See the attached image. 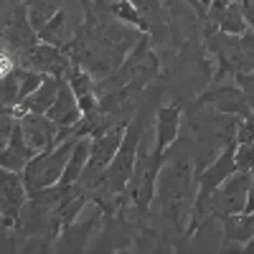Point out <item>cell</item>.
Masks as SVG:
<instances>
[{
	"mask_svg": "<svg viewBox=\"0 0 254 254\" xmlns=\"http://www.w3.org/2000/svg\"><path fill=\"white\" fill-rule=\"evenodd\" d=\"M74 145H76V137L69 140V142H61L54 153H36L28 165L23 168V183L28 188V193L31 190H41V188H51L61 181L64 176V168H66V160L71 158V150H74Z\"/></svg>",
	"mask_w": 254,
	"mask_h": 254,
	"instance_id": "obj_1",
	"label": "cell"
},
{
	"mask_svg": "<svg viewBox=\"0 0 254 254\" xmlns=\"http://www.w3.org/2000/svg\"><path fill=\"white\" fill-rule=\"evenodd\" d=\"M28 188L15 171L0 168V221L5 226H13L26 206Z\"/></svg>",
	"mask_w": 254,
	"mask_h": 254,
	"instance_id": "obj_2",
	"label": "cell"
},
{
	"mask_svg": "<svg viewBox=\"0 0 254 254\" xmlns=\"http://www.w3.org/2000/svg\"><path fill=\"white\" fill-rule=\"evenodd\" d=\"M20 130H23V137L28 142V147L33 153H44L54 142H59V125L49 117V115H23L18 117Z\"/></svg>",
	"mask_w": 254,
	"mask_h": 254,
	"instance_id": "obj_3",
	"label": "cell"
},
{
	"mask_svg": "<svg viewBox=\"0 0 254 254\" xmlns=\"http://www.w3.org/2000/svg\"><path fill=\"white\" fill-rule=\"evenodd\" d=\"M59 87H61L59 79H54V76L46 79V76H44V81H41L28 97H23V99H20L15 107H13V115H15V117H23V115H31V112L46 115L49 107L54 104V99H56V94H59Z\"/></svg>",
	"mask_w": 254,
	"mask_h": 254,
	"instance_id": "obj_4",
	"label": "cell"
},
{
	"mask_svg": "<svg viewBox=\"0 0 254 254\" xmlns=\"http://www.w3.org/2000/svg\"><path fill=\"white\" fill-rule=\"evenodd\" d=\"M20 64L23 69H33V71H49V74H64L69 66L66 56L61 51H56L54 44L49 46H31L23 56H20Z\"/></svg>",
	"mask_w": 254,
	"mask_h": 254,
	"instance_id": "obj_5",
	"label": "cell"
},
{
	"mask_svg": "<svg viewBox=\"0 0 254 254\" xmlns=\"http://www.w3.org/2000/svg\"><path fill=\"white\" fill-rule=\"evenodd\" d=\"M61 130H74L76 127V122L81 120V107H79V102H76V94L71 92V87L69 84H61L59 87V94H56V99H54V104L49 107V112H46Z\"/></svg>",
	"mask_w": 254,
	"mask_h": 254,
	"instance_id": "obj_6",
	"label": "cell"
},
{
	"mask_svg": "<svg viewBox=\"0 0 254 254\" xmlns=\"http://www.w3.org/2000/svg\"><path fill=\"white\" fill-rule=\"evenodd\" d=\"M36 153L28 147L26 137H23V130H20V122L15 125V130H13V137L10 142L0 150V168H5V171H23V168L28 165V160L33 158Z\"/></svg>",
	"mask_w": 254,
	"mask_h": 254,
	"instance_id": "obj_7",
	"label": "cell"
},
{
	"mask_svg": "<svg viewBox=\"0 0 254 254\" xmlns=\"http://www.w3.org/2000/svg\"><path fill=\"white\" fill-rule=\"evenodd\" d=\"M89 150H92V142L89 140H76L74 145V150H71V160H66V168H64V176H61V186H74L81 173H84V168H87V160H89Z\"/></svg>",
	"mask_w": 254,
	"mask_h": 254,
	"instance_id": "obj_8",
	"label": "cell"
},
{
	"mask_svg": "<svg viewBox=\"0 0 254 254\" xmlns=\"http://www.w3.org/2000/svg\"><path fill=\"white\" fill-rule=\"evenodd\" d=\"M176 127H178V110L176 107L163 110L158 117V150H163L176 137Z\"/></svg>",
	"mask_w": 254,
	"mask_h": 254,
	"instance_id": "obj_9",
	"label": "cell"
},
{
	"mask_svg": "<svg viewBox=\"0 0 254 254\" xmlns=\"http://www.w3.org/2000/svg\"><path fill=\"white\" fill-rule=\"evenodd\" d=\"M54 15H56L54 5H49V3H31V8H28V23L33 26V31H41Z\"/></svg>",
	"mask_w": 254,
	"mask_h": 254,
	"instance_id": "obj_10",
	"label": "cell"
},
{
	"mask_svg": "<svg viewBox=\"0 0 254 254\" xmlns=\"http://www.w3.org/2000/svg\"><path fill=\"white\" fill-rule=\"evenodd\" d=\"M112 10H115V15L125 18L127 23H132V26H137V28H145V23H142V18H140V15L135 13L132 3H127V0H117V3L112 5Z\"/></svg>",
	"mask_w": 254,
	"mask_h": 254,
	"instance_id": "obj_11",
	"label": "cell"
},
{
	"mask_svg": "<svg viewBox=\"0 0 254 254\" xmlns=\"http://www.w3.org/2000/svg\"><path fill=\"white\" fill-rule=\"evenodd\" d=\"M15 125H18V117L15 115H0V150H3V147L10 142Z\"/></svg>",
	"mask_w": 254,
	"mask_h": 254,
	"instance_id": "obj_12",
	"label": "cell"
},
{
	"mask_svg": "<svg viewBox=\"0 0 254 254\" xmlns=\"http://www.w3.org/2000/svg\"><path fill=\"white\" fill-rule=\"evenodd\" d=\"M3 112H5V107H0V115H3Z\"/></svg>",
	"mask_w": 254,
	"mask_h": 254,
	"instance_id": "obj_13",
	"label": "cell"
}]
</instances>
